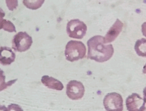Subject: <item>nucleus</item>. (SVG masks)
<instances>
[{
  "label": "nucleus",
  "instance_id": "1",
  "mask_svg": "<svg viewBox=\"0 0 146 111\" xmlns=\"http://www.w3.org/2000/svg\"><path fill=\"white\" fill-rule=\"evenodd\" d=\"M88 47V58L98 62H104L111 58L114 52L112 45H106L104 37L100 35L94 36L87 43Z\"/></svg>",
  "mask_w": 146,
  "mask_h": 111
},
{
  "label": "nucleus",
  "instance_id": "2",
  "mask_svg": "<svg viewBox=\"0 0 146 111\" xmlns=\"http://www.w3.org/2000/svg\"><path fill=\"white\" fill-rule=\"evenodd\" d=\"M86 49L80 41L71 40L67 44L65 54L66 59L70 62L77 61L85 57Z\"/></svg>",
  "mask_w": 146,
  "mask_h": 111
},
{
  "label": "nucleus",
  "instance_id": "3",
  "mask_svg": "<svg viewBox=\"0 0 146 111\" xmlns=\"http://www.w3.org/2000/svg\"><path fill=\"white\" fill-rule=\"evenodd\" d=\"M87 31L86 25L78 19L71 20L67 25V33L71 38L82 39L86 35Z\"/></svg>",
  "mask_w": 146,
  "mask_h": 111
},
{
  "label": "nucleus",
  "instance_id": "4",
  "mask_svg": "<svg viewBox=\"0 0 146 111\" xmlns=\"http://www.w3.org/2000/svg\"><path fill=\"white\" fill-rule=\"evenodd\" d=\"M33 43L32 38L28 33L26 32H20L14 37L12 49L17 52H25L30 49Z\"/></svg>",
  "mask_w": 146,
  "mask_h": 111
},
{
  "label": "nucleus",
  "instance_id": "5",
  "mask_svg": "<svg viewBox=\"0 0 146 111\" xmlns=\"http://www.w3.org/2000/svg\"><path fill=\"white\" fill-rule=\"evenodd\" d=\"M104 105L107 111H123V99L121 94L110 93L105 97Z\"/></svg>",
  "mask_w": 146,
  "mask_h": 111
},
{
  "label": "nucleus",
  "instance_id": "6",
  "mask_svg": "<svg viewBox=\"0 0 146 111\" xmlns=\"http://www.w3.org/2000/svg\"><path fill=\"white\" fill-rule=\"evenodd\" d=\"M85 88L82 83L78 81L72 80L67 86L66 94L73 100H77L83 97Z\"/></svg>",
  "mask_w": 146,
  "mask_h": 111
},
{
  "label": "nucleus",
  "instance_id": "7",
  "mask_svg": "<svg viewBox=\"0 0 146 111\" xmlns=\"http://www.w3.org/2000/svg\"><path fill=\"white\" fill-rule=\"evenodd\" d=\"M146 102L139 94H132L126 99V105L128 111H145Z\"/></svg>",
  "mask_w": 146,
  "mask_h": 111
},
{
  "label": "nucleus",
  "instance_id": "8",
  "mask_svg": "<svg viewBox=\"0 0 146 111\" xmlns=\"http://www.w3.org/2000/svg\"><path fill=\"white\" fill-rule=\"evenodd\" d=\"M123 27V23L120 20L117 19L115 22L110 27L106 35L104 37V43H109L115 41L122 31Z\"/></svg>",
  "mask_w": 146,
  "mask_h": 111
},
{
  "label": "nucleus",
  "instance_id": "9",
  "mask_svg": "<svg viewBox=\"0 0 146 111\" xmlns=\"http://www.w3.org/2000/svg\"><path fill=\"white\" fill-rule=\"evenodd\" d=\"M15 53L7 47H0V64L3 65H10L15 60Z\"/></svg>",
  "mask_w": 146,
  "mask_h": 111
},
{
  "label": "nucleus",
  "instance_id": "10",
  "mask_svg": "<svg viewBox=\"0 0 146 111\" xmlns=\"http://www.w3.org/2000/svg\"><path fill=\"white\" fill-rule=\"evenodd\" d=\"M42 83L48 88L61 91L64 88V86L60 81L48 75H44L41 79Z\"/></svg>",
  "mask_w": 146,
  "mask_h": 111
},
{
  "label": "nucleus",
  "instance_id": "11",
  "mask_svg": "<svg viewBox=\"0 0 146 111\" xmlns=\"http://www.w3.org/2000/svg\"><path fill=\"white\" fill-rule=\"evenodd\" d=\"M135 50L138 55L146 57V39L142 38L136 41Z\"/></svg>",
  "mask_w": 146,
  "mask_h": 111
},
{
  "label": "nucleus",
  "instance_id": "12",
  "mask_svg": "<svg viewBox=\"0 0 146 111\" xmlns=\"http://www.w3.org/2000/svg\"><path fill=\"white\" fill-rule=\"evenodd\" d=\"M44 1L45 0H23V3L27 8L36 10L42 7Z\"/></svg>",
  "mask_w": 146,
  "mask_h": 111
},
{
  "label": "nucleus",
  "instance_id": "13",
  "mask_svg": "<svg viewBox=\"0 0 146 111\" xmlns=\"http://www.w3.org/2000/svg\"><path fill=\"white\" fill-rule=\"evenodd\" d=\"M5 79L6 76L4 75V72L0 68V92L6 89L8 87L12 86L17 80V79H15L6 82Z\"/></svg>",
  "mask_w": 146,
  "mask_h": 111
},
{
  "label": "nucleus",
  "instance_id": "14",
  "mask_svg": "<svg viewBox=\"0 0 146 111\" xmlns=\"http://www.w3.org/2000/svg\"><path fill=\"white\" fill-rule=\"evenodd\" d=\"M8 8L10 11H13L18 6V0H6Z\"/></svg>",
  "mask_w": 146,
  "mask_h": 111
},
{
  "label": "nucleus",
  "instance_id": "15",
  "mask_svg": "<svg viewBox=\"0 0 146 111\" xmlns=\"http://www.w3.org/2000/svg\"><path fill=\"white\" fill-rule=\"evenodd\" d=\"M5 16V13L1 8H0V30L3 29L4 24L7 21V20L3 19Z\"/></svg>",
  "mask_w": 146,
  "mask_h": 111
},
{
  "label": "nucleus",
  "instance_id": "16",
  "mask_svg": "<svg viewBox=\"0 0 146 111\" xmlns=\"http://www.w3.org/2000/svg\"><path fill=\"white\" fill-rule=\"evenodd\" d=\"M7 111H24L19 105L11 104L8 106Z\"/></svg>",
  "mask_w": 146,
  "mask_h": 111
},
{
  "label": "nucleus",
  "instance_id": "17",
  "mask_svg": "<svg viewBox=\"0 0 146 111\" xmlns=\"http://www.w3.org/2000/svg\"><path fill=\"white\" fill-rule=\"evenodd\" d=\"M141 29L143 35L146 37V22L142 24Z\"/></svg>",
  "mask_w": 146,
  "mask_h": 111
},
{
  "label": "nucleus",
  "instance_id": "18",
  "mask_svg": "<svg viewBox=\"0 0 146 111\" xmlns=\"http://www.w3.org/2000/svg\"><path fill=\"white\" fill-rule=\"evenodd\" d=\"M0 111H7V108L5 106L0 105Z\"/></svg>",
  "mask_w": 146,
  "mask_h": 111
},
{
  "label": "nucleus",
  "instance_id": "19",
  "mask_svg": "<svg viewBox=\"0 0 146 111\" xmlns=\"http://www.w3.org/2000/svg\"><path fill=\"white\" fill-rule=\"evenodd\" d=\"M143 94H144V99L146 103V87L143 90Z\"/></svg>",
  "mask_w": 146,
  "mask_h": 111
},
{
  "label": "nucleus",
  "instance_id": "20",
  "mask_svg": "<svg viewBox=\"0 0 146 111\" xmlns=\"http://www.w3.org/2000/svg\"><path fill=\"white\" fill-rule=\"evenodd\" d=\"M143 72L144 74H146V64L145 65V66H144V68H143Z\"/></svg>",
  "mask_w": 146,
  "mask_h": 111
}]
</instances>
